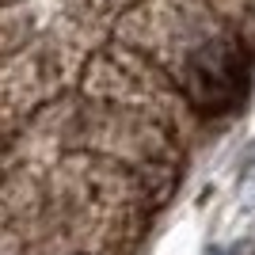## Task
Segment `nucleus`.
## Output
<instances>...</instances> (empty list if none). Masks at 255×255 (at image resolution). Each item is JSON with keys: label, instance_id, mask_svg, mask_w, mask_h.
I'll return each instance as SVG.
<instances>
[{"label": "nucleus", "instance_id": "nucleus-1", "mask_svg": "<svg viewBox=\"0 0 255 255\" xmlns=\"http://www.w3.org/2000/svg\"><path fill=\"white\" fill-rule=\"evenodd\" d=\"M255 88V0H0V255H137Z\"/></svg>", "mask_w": 255, "mask_h": 255}, {"label": "nucleus", "instance_id": "nucleus-2", "mask_svg": "<svg viewBox=\"0 0 255 255\" xmlns=\"http://www.w3.org/2000/svg\"><path fill=\"white\" fill-rule=\"evenodd\" d=\"M217 255H221V252H217Z\"/></svg>", "mask_w": 255, "mask_h": 255}, {"label": "nucleus", "instance_id": "nucleus-3", "mask_svg": "<svg viewBox=\"0 0 255 255\" xmlns=\"http://www.w3.org/2000/svg\"><path fill=\"white\" fill-rule=\"evenodd\" d=\"M252 255H255V252H252Z\"/></svg>", "mask_w": 255, "mask_h": 255}]
</instances>
